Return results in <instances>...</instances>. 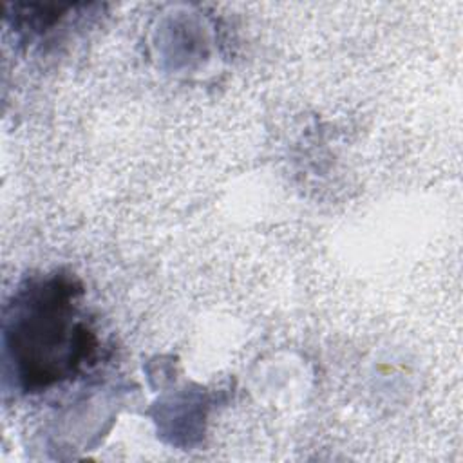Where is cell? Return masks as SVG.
I'll return each instance as SVG.
<instances>
[{"instance_id": "cell-1", "label": "cell", "mask_w": 463, "mask_h": 463, "mask_svg": "<svg viewBox=\"0 0 463 463\" xmlns=\"http://www.w3.org/2000/svg\"><path fill=\"white\" fill-rule=\"evenodd\" d=\"M72 317L69 295L58 293L54 286L43 293L31 291L29 300L16 306L9 335L13 349L22 353L29 349V354L20 358L24 378L45 385L56 380L67 364H78L81 349L87 347V331L78 322L71 324Z\"/></svg>"}]
</instances>
